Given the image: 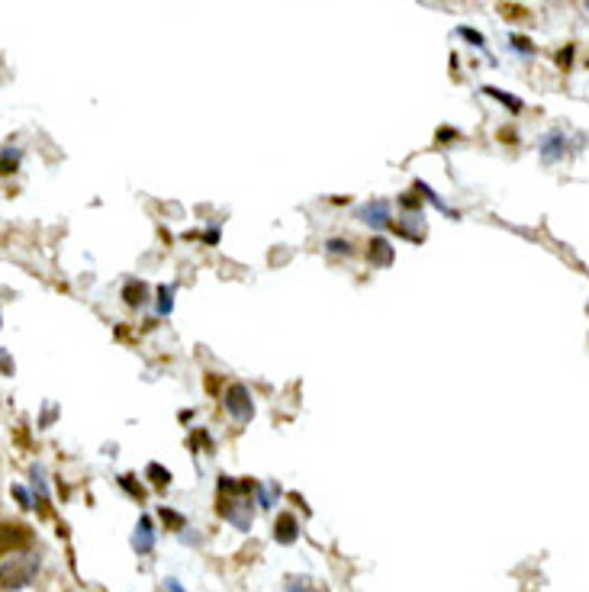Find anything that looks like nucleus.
<instances>
[{
  "label": "nucleus",
  "mask_w": 589,
  "mask_h": 592,
  "mask_svg": "<svg viewBox=\"0 0 589 592\" xmlns=\"http://www.w3.org/2000/svg\"><path fill=\"white\" fill-rule=\"evenodd\" d=\"M168 586H171V592H184V589H181V586H177V583H174V579H171V583H168Z\"/></svg>",
  "instance_id": "5701e85b"
},
{
  "label": "nucleus",
  "mask_w": 589,
  "mask_h": 592,
  "mask_svg": "<svg viewBox=\"0 0 589 592\" xmlns=\"http://www.w3.org/2000/svg\"><path fill=\"white\" fill-rule=\"evenodd\" d=\"M358 216L364 219V222H371V225H377V229H383V225H390V206L387 203H367V206L358 213Z\"/></svg>",
  "instance_id": "423d86ee"
},
{
  "label": "nucleus",
  "mask_w": 589,
  "mask_h": 592,
  "mask_svg": "<svg viewBox=\"0 0 589 592\" xmlns=\"http://www.w3.org/2000/svg\"><path fill=\"white\" fill-rule=\"evenodd\" d=\"M483 91H487L489 97H496V100H503V103H505V107H509V109H522V103L515 100V97H509V93L496 91V87H483Z\"/></svg>",
  "instance_id": "f8f14e48"
},
{
  "label": "nucleus",
  "mask_w": 589,
  "mask_h": 592,
  "mask_svg": "<svg viewBox=\"0 0 589 592\" xmlns=\"http://www.w3.org/2000/svg\"><path fill=\"white\" fill-rule=\"evenodd\" d=\"M457 33L464 36V39L467 42H473V45H483V36L477 33V29H467V26H461V29H457Z\"/></svg>",
  "instance_id": "2eb2a0df"
},
{
  "label": "nucleus",
  "mask_w": 589,
  "mask_h": 592,
  "mask_svg": "<svg viewBox=\"0 0 589 592\" xmlns=\"http://www.w3.org/2000/svg\"><path fill=\"white\" fill-rule=\"evenodd\" d=\"M119 483L126 486V489H129V492H132L135 499H142V496H145V492H142V486H135V483H132V480H129V476H123V480H119Z\"/></svg>",
  "instance_id": "a211bd4d"
},
{
  "label": "nucleus",
  "mask_w": 589,
  "mask_h": 592,
  "mask_svg": "<svg viewBox=\"0 0 589 592\" xmlns=\"http://www.w3.org/2000/svg\"><path fill=\"white\" fill-rule=\"evenodd\" d=\"M29 541H33V531L26 525H20V522H7L3 525V554H17Z\"/></svg>",
  "instance_id": "20e7f679"
},
{
  "label": "nucleus",
  "mask_w": 589,
  "mask_h": 592,
  "mask_svg": "<svg viewBox=\"0 0 589 592\" xmlns=\"http://www.w3.org/2000/svg\"><path fill=\"white\" fill-rule=\"evenodd\" d=\"M39 567V557L36 554H7L3 560V589H20V586L29 583V576Z\"/></svg>",
  "instance_id": "f257e3e1"
},
{
  "label": "nucleus",
  "mask_w": 589,
  "mask_h": 592,
  "mask_svg": "<svg viewBox=\"0 0 589 592\" xmlns=\"http://www.w3.org/2000/svg\"><path fill=\"white\" fill-rule=\"evenodd\" d=\"M367 258H371V264L377 267H387L390 261H393V245L383 242V238H374L371 248H367Z\"/></svg>",
  "instance_id": "6e6552de"
},
{
  "label": "nucleus",
  "mask_w": 589,
  "mask_h": 592,
  "mask_svg": "<svg viewBox=\"0 0 589 592\" xmlns=\"http://www.w3.org/2000/svg\"><path fill=\"white\" fill-rule=\"evenodd\" d=\"M512 45H515V49H525V52H531V42H525L522 36H512Z\"/></svg>",
  "instance_id": "4be33fe9"
},
{
  "label": "nucleus",
  "mask_w": 589,
  "mask_h": 592,
  "mask_svg": "<svg viewBox=\"0 0 589 592\" xmlns=\"http://www.w3.org/2000/svg\"><path fill=\"white\" fill-rule=\"evenodd\" d=\"M544 158H557L560 155V135H551V139H544Z\"/></svg>",
  "instance_id": "ddd939ff"
},
{
  "label": "nucleus",
  "mask_w": 589,
  "mask_h": 592,
  "mask_svg": "<svg viewBox=\"0 0 589 592\" xmlns=\"http://www.w3.org/2000/svg\"><path fill=\"white\" fill-rule=\"evenodd\" d=\"M161 518H165L168 525H174V528H184V518L177 515V512H171V509H161Z\"/></svg>",
  "instance_id": "f3484780"
},
{
  "label": "nucleus",
  "mask_w": 589,
  "mask_h": 592,
  "mask_svg": "<svg viewBox=\"0 0 589 592\" xmlns=\"http://www.w3.org/2000/svg\"><path fill=\"white\" fill-rule=\"evenodd\" d=\"M152 544H155V528H152V518L145 515V518H139V528H135V534H132V547L139 554H148Z\"/></svg>",
  "instance_id": "39448f33"
},
{
  "label": "nucleus",
  "mask_w": 589,
  "mask_h": 592,
  "mask_svg": "<svg viewBox=\"0 0 589 592\" xmlns=\"http://www.w3.org/2000/svg\"><path fill=\"white\" fill-rule=\"evenodd\" d=\"M328 251H332V255H342V251H345V255H351V245L342 242V238H332V242H328Z\"/></svg>",
  "instance_id": "dca6fc26"
},
{
  "label": "nucleus",
  "mask_w": 589,
  "mask_h": 592,
  "mask_svg": "<svg viewBox=\"0 0 589 592\" xmlns=\"http://www.w3.org/2000/svg\"><path fill=\"white\" fill-rule=\"evenodd\" d=\"M503 10H505V17H509V20L525 17V10H522V7H512V3H503Z\"/></svg>",
  "instance_id": "aec40b11"
},
{
  "label": "nucleus",
  "mask_w": 589,
  "mask_h": 592,
  "mask_svg": "<svg viewBox=\"0 0 589 592\" xmlns=\"http://www.w3.org/2000/svg\"><path fill=\"white\" fill-rule=\"evenodd\" d=\"M145 293H148V287H145L142 280H139V284H129L126 290H123V296H126L129 306H142V303H145Z\"/></svg>",
  "instance_id": "9d476101"
},
{
  "label": "nucleus",
  "mask_w": 589,
  "mask_h": 592,
  "mask_svg": "<svg viewBox=\"0 0 589 592\" xmlns=\"http://www.w3.org/2000/svg\"><path fill=\"white\" fill-rule=\"evenodd\" d=\"M13 496H17V499H20V506H26V509L33 506V502H29V492H26L23 486H13Z\"/></svg>",
  "instance_id": "6ab92c4d"
},
{
  "label": "nucleus",
  "mask_w": 589,
  "mask_h": 592,
  "mask_svg": "<svg viewBox=\"0 0 589 592\" xmlns=\"http://www.w3.org/2000/svg\"><path fill=\"white\" fill-rule=\"evenodd\" d=\"M3 165H7V171H13V165H17V151H3Z\"/></svg>",
  "instance_id": "412c9836"
},
{
  "label": "nucleus",
  "mask_w": 589,
  "mask_h": 592,
  "mask_svg": "<svg viewBox=\"0 0 589 592\" xmlns=\"http://www.w3.org/2000/svg\"><path fill=\"white\" fill-rule=\"evenodd\" d=\"M296 534H300V525H296V518L286 512V515L277 518V525H274V538H277V544H293Z\"/></svg>",
  "instance_id": "0eeeda50"
},
{
  "label": "nucleus",
  "mask_w": 589,
  "mask_h": 592,
  "mask_svg": "<svg viewBox=\"0 0 589 592\" xmlns=\"http://www.w3.org/2000/svg\"><path fill=\"white\" fill-rule=\"evenodd\" d=\"M219 515L229 518V522L236 528H242V531L252 525V509H248V502H245L242 496H238V499H229L226 492H222V496H219Z\"/></svg>",
  "instance_id": "7ed1b4c3"
},
{
  "label": "nucleus",
  "mask_w": 589,
  "mask_h": 592,
  "mask_svg": "<svg viewBox=\"0 0 589 592\" xmlns=\"http://www.w3.org/2000/svg\"><path fill=\"white\" fill-rule=\"evenodd\" d=\"M222 402H226L229 416L236 418V422H248V418L254 416V406H252V396H248V390H245L242 384H232L226 390V396H222Z\"/></svg>",
  "instance_id": "f03ea898"
},
{
  "label": "nucleus",
  "mask_w": 589,
  "mask_h": 592,
  "mask_svg": "<svg viewBox=\"0 0 589 592\" xmlns=\"http://www.w3.org/2000/svg\"><path fill=\"white\" fill-rule=\"evenodd\" d=\"M286 592H326L319 586L312 583L309 576H290V583H286Z\"/></svg>",
  "instance_id": "1a4fd4ad"
},
{
  "label": "nucleus",
  "mask_w": 589,
  "mask_h": 592,
  "mask_svg": "<svg viewBox=\"0 0 589 592\" xmlns=\"http://www.w3.org/2000/svg\"><path fill=\"white\" fill-rule=\"evenodd\" d=\"M148 476L155 486H168L171 483V470H165L161 464H148Z\"/></svg>",
  "instance_id": "9b49d317"
},
{
  "label": "nucleus",
  "mask_w": 589,
  "mask_h": 592,
  "mask_svg": "<svg viewBox=\"0 0 589 592\" xmlns=\"http://www.w3.org/2000/svg\"><path fill=\"white\" fill-rule=\"evenodd\" d=\"M586 7H589V0H586Z\"/></svg>",
  "instance_id": "b1692460"
},
{
  "label": "nucleus",
  "mask_w": 589,
  "mask_h": 592,
  "mask_svg": "<svg viewBox=\"0 0 589 592\" xmlns=\"http://www.w3.org/2000/svg\"><path fill=\"white\" fill-rule=\"evenodd\" d=\"M158 296H161V300H158V309H161V312H171V287H161Z\"/></svg>",
  "instance_id": "4468645a"
}]
</instances>
